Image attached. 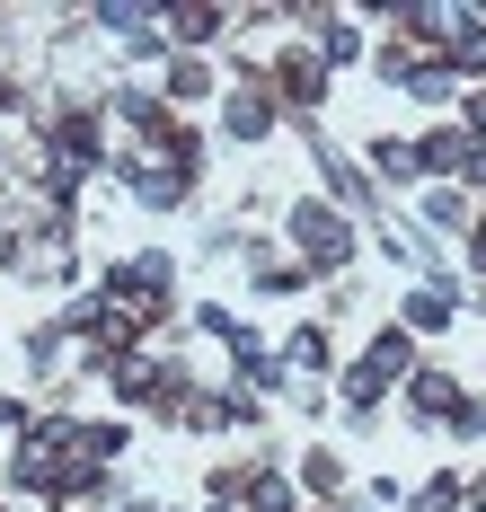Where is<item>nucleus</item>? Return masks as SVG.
<instances>
[{
  "instance_id": "obj_1",
  "label": "nucleus",
  "mask_w": 486,
  "mask_h": 512,
  "mask_svg": "<svg viewBox=\"0 0 486 512\" xmlns=\"http://www.w3.org/2000/svg\"><path fill=\"white\" fill-rule=\"evenodd\" d=\"M98 477H107V460L89 451V424H71V415L36 424V433L18 442V460H9V486L36 495V504H89Z\"/></svg>"
},
{
  "instance_id": "obj_2",
  "label": "nucleus",
  "mask_w": 486,
  "mask_h": 512,
  "mask_svg": "<svg viewBox=\"0 0 486 512\" xmlns=\"http://www.w3.org/2000/svg\"><path fill=\"white\" fill-rule=\"evenodd\" d=\"M168 283H177V265L151 248V256H124V265H107V283H98V292H107L133 327H160V318H168Z\"/></svg>"
},
{
  "instance_id": "obj_3",
  "label": "nucleus",
  "mask_w": 486,
  "mask_h": 512,
  "mask_svg": "<svg viewBox=\"0 0 486 512\" xmlns=\"http://www.w3.org/2000/svg\"><path fill=\"white\" fill-rule=\"evenodd\" d=\"M398 380H416V336L407 327H380L372 345H363V362L345 371V407H380Z\"/></svg>"
},
{
  "instance_id": "obj_4",
  "label": "nucleus",
  "mask_w": 486,
  "mask_h": 512,
  "mask_svg": "<svg viewBox=\"0 0 486 512\" xmlns=\"http://www.w3.org/2000/svg\"><path fill=\"white\" fill-rule=\"evenodd\" d=\"M292 248L310 256V265H345V256H354V230H345V212H336V204L310 195V204L292 212Z\"/></svg>"
},
{
  "instance_id": "obj_5",
  "label": "nucleus",
  "mask_w": 486,
  "mask_h": 512,
  "mask_svg": "<svg viewBox=\"0 0 486 512\" xmlns=\"http://www.w3.org/2000/svg\"><path fill=\"white\" fill-rule=\"evenodd\" d=\"M266 89H274V106H319V98H327V62H319V45H292V53L266 71Z\"/></svg>"
},
{
  "instance_id": "obj_6",
  "label": "nucleus",
  "mask_w": 486,
  "mask_h": 512,
  "mask_svg": "<svg viewBox=\"0 0 486 512\" xmlns=\"http://www.w3.org/2000/svg\"><path fill=\"white\" fill-rule=\"evenodd\" d=\"M274 115H283V106H274V89L257 80V71H248V89H230V106H221L230 142H266V133H274Z\"/></svg>"
},
{
  "instance_id": "obj_7",
  "label": "nucleus",
  "mask_w": 486,
  "mask_h": 512,
  "mask_svg": "<svg viewBox=\"0 0 486 512\" xmlns=\"http://www.w3.org/2000/svg\"><path fill=\"white\" fill-rule=\"evenodd\" d=\"M407 407L425 415V424H451V407H460V380H451L442 362H416V380H407Z\"/></svg>"
},
{
  "instance_id": "obj_8",
  "label": "nucleus",
  "mask_w": 486,
  "mask_h": 512,
  "mask_svg": "<svg viewBox=\"0 0 486 512\" xmlns=\"http://www.w3.org/2000/svg\"><path fill=\"white\" fill-rule=\"evenodd\" d=\"M451 318H460V301H451L442 283H416L407 309H398V327H407V336H433V327H451Z\"/></svg>"
},
{
  "instance_id": "obj_9",
  "label": "nucleus",
  "mask_w": 486,
  "mask_h": 512,
  "mask_svg": "<svg viewBox=\"0 0 486 512\" xmlns=\"http://www.w3.org/2000/svg\"><path fill=\"white\" fill-rule=\"evenodd\" d=\"M416 168H425V177H460V168H469V133H460V124L425 133V142H416Z\"/></svg>"
},
{
  "instance_id": "obj_10",
  "label": "nucleus",
  "mask_w": 486,
  "mask_h": 512,
  "mask_svg": "<svg viewBox=\"0 0 486 512\" xmlns=\"http://www.w3.org/2000/svg\"><path fill=\"white\" fill-rule=\"evenodd\" d=\"M221 27H230V9H213V0H186V9H168V36H177V45H213Z\"/></svg>"
},
{
  "instance_id": "obj_11",
  "label": "nucleus",
  "mask_w": 486,
  "mask_h": 512,
  "mask_svg": "<svg viewBox=\"0 0 486 512\" xmlns=\"http://www.w3.org/2000/svg\"><path fill=\"white\" fill-rule=\"evenodd\" d=\"M372 177H389V186L425 177V168H416V142H372Z\"/></svg>"
},
{
  "instance_id": "obj_12",
  "label": "nucleus",
  "mask_w": 486,
  "mask_h": 512,
  "mask_svg": "<svg viewBox=\"0 0 486 512\" xmlns=\"http://www.w3.org/2000/svg\"><path fill=\"white\" fill-rule=\"evenodd\" d=\"M204 89H213V71H204L195 53H177V62H168V80H160V98H204Z\"/></svg>"
},
{
  "instance_id": "obj_13",
  "label": "nucleus",
  "mask_w": 486,
  "mask_h": 512,
  "mask_svg": "<svg viewBox=\"0 0 486 512\" xmlns=\"http://www.w3.org/2000/svg\"><path fill=\"white\" fill-rule=\"evenodd\" d=\"M425 221H433V230H469V195H460V186H433Z\"/></svg>"
},
{
  "instance_id": "obj_14",
  "label": "nucleus",
  "mask_w": 486,
  "mask_h": 512,
  "mask_svg": "<svg viewBox=\"0 0 486 512\" xmlns=\"http://www.w3.org/2000/svg\"><path fill=\"white\" fill-rule=\"evenodd\" d=\"M248 495H257V512H301L292 477H274V468H257V477H248Z\"/></svg>"
},
{
  "instance_id": "obj_15",
  "label": "nucleus",
  "mask_w": 486,
  "mask_h": 512,
  "mask_svg": "<svg viewBox=\"0 0 486 512\" xmlns=\"http://www.w3.org/2000/svg\"><path fill=\"white\" fill-rule=\"evenodd\" d=\"M354 53H363V36H354L345 18H327L319 27V62H354Z\"/></svg>"
},
{
  "instance_id": "obj_16",
  "label": "nucleus",
  "mask_w": 486,
  "mask_h": 512,
  "mask_svg": "<svg viewBox=\"0 0 486 512\" xmlns=\"http://www.w3.org/2000/svg\"><path fill=\"white\" fill-rule=\"evenodd\" d=\"M283 362H301V371H327V327H301V336L283 345Z\"/></svg>"
},
{
  "instance_id": "obj_17",
  "label": "nucleus",
  "mask_w": 486,
  "mask_h": 512,
  "mask_svg": "<svg viewBox=\"0 0 486 512\" xmlns=\"http://www.w3.org/2000/svg\"><path fill=\"white\" fill-rule=\"evenodd\" d=\"M469 504V486H460V477H433L425 495H416V512H460Z\"/></svg>"
},
{
  "instance_id": "obj_18",
  "label": "nucleus",
  "mask_w": 486,
  "mask_h": 512,
  "mask_svg": "<svg viewBox=\"0 0 486 512\" xmlns=\"http://www.w3.org/2000/svg\"><path fill=\"white\" fill-rule=\"evenodd\" d=\"M336 477H345V468L327 460V451H310V468H301V486H310V495H327V486H336Z\"/></svg>"
},
{
  "instance_id": "obj_19",
  "label": "nucleus",
  "mask_w": 486,
  "mask_h": 512,
  "mask_svg": "<svg viewBox=\"0 0 486 512\" xmlns=\"http://www.w3.org/2000/svg\"><path fill=\"white\" fill-rule=\"evenodd\" d=\"M18 424H27V407H18V398H0V433H18Z\"/></svg>"
},
{
  "instance_id": "obj_20",
  "label": "nucleus",
  "mask_w": 486,
  "mask_h": 512,
  "mask_svg": "<svg viewBox=\"0 0 486 512\" xmlns=\"http://www.w3.org/2000/svg\"><path fill=\"white\" fill-rule=\"evenodd\" d=\"M460 512H486V477H478V486H469V504H460Z\"/></svg>"
},
{
  "instance_id": "obj_21",
  "label": "nucleus",
  "mask_w": 486,
  "mask_h": 512,
  "mask_svg": "<svg viewBox=\"0 0 486 512\" xmlns=\"http://www.w3.org/2000/svg\"><path fill=\"white\" fill-rule=\"evenodd\" d=\"M124 512H151V504H124Z\"/></svg>"
},
{
  "instance_id": "obj_22",
  "label": "nucleus",
  "mask_w": 486,
  "mask_h": 512,
  "mask_svg": "<svg viewBox=\"0 0 486 512\" xmlns=\"http://www.w3.org/2000/svg\"><path fill=\"white\" fill-rule=\"evenodd\" d=\"M213 512H239V504H213Z\"/></svg>"
}]
</instances>
